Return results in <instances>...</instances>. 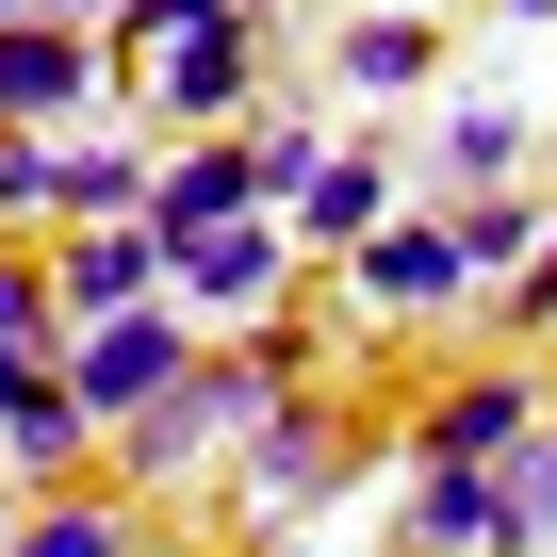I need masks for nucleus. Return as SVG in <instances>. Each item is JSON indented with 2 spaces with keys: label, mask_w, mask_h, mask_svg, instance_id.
<instances>
[{
  "label": "nucleus",
  "mask_w": 557,
  "mask_h": 557,
  "mask_svg": "<svg viewBox=\"0 0 557 557\" xmlns=\"http://www.w3.org/2000/svg\"><path fill=\"white\" fill-rule=\"evenodd\" d=\"M0 557H132V524L99 508V492H66V508H17V541Z\"/></svg>",
  "instance_id": "nucleus-16"
},
{
  "label": "nucleus",
  "mask_w": 557,
  "mask_h": 557,
  "mask_svg": "<svg viewBox=\"0 0 557 557\" xmlns=\"http://www.w3.org/2000/svg\"><path fill=\"white\" fill-rule=\"evenodd\" d=\"M197 17H213V0H115V34H99V50H148V34H197Z\"/></svg>",
  "instance_id": "nucleus-22"
},
{
  "label": "nucleus",
  "mask_w": 557,
  "mask_h": 557,
  "mask_svg": "<svg viewBox=\"0 0 557 557\" xmlns=\"http://www.w3.org/2000/svg\"><path fill=\"white\" fill-rule=\"evenodd\" d=\"M83 83H99V34L83 17H0V132H50Z\"/></svg>",
  "instance_id": "nucleus-7"
},
{
  "label": "nucleus",
  "mask_w": 557,
  "mask_h": 557,
  "mask_svg": "<svg viewBox=\"0 0 557 557\" xmlns=\"http://www.w3.org/2000/svg\"><path fill=\"white\" fill-rule=\"evenodd\" d=\"M132 197H148V164H132V148H83V164H50V213H83V230H115Z\"/></svg>",
  "instance_id": "nucleus-17"
},
{
  "label": "nucleus",
  "mask_w": 557,
  "mask_h": 557,
  "mask_svg": "<svg viewBox=\"0 0 557 557\" xmlns=\"http://www.w3.org/2000/svg\"><path fill=\"white\" fill-rule=\"evenodd\" d=\"M508 148H524V115H492V99H475V115H459V132H443V164H459V181H492V164H508Z\"/></svg>",
  "instance_id": "nucleus-21"
},
{
  "label": "nucleus",
  "mask_w": 557,
  "mask_h": 557,
  "mask_svg": "<svg viewBox=\"0 0 557 557\" xmlns=\"http://www.w3.org/2000/svg\"><path fill=\"white\" fill-rule=\"evenodd\" d=\"M443 246H459V278H508V262L541 246V213H524V197H475V213H443Z\"/></svg>",
  "instance_id": "nucleus-18"
},
{
  "label": "nucleus",
  "mask_w": 557,
  "mask_h": 557,
  "mask_svg": "<svg viewBox=\"0 0 557 557\" xmlns=\"http://www.w3.org/2000/svg\"><path fill=\"white\" fill-rule=\"evenodd\" d=\"M345 278H361V312H410V329L475 296V278H459V246H443V213H377V230L345 246Z\"/></svg>",
  "instance_id": "nucleus-4"
},
{
  "label": "nucleus",
  "mask_w": 557,
  "mask_h": 557,
  "mask_svg": "<svg viewBox=\"0 0 557 557\" xmlns=\"http://www.w3.org/2000/svg\"><path fill=\"white\" fill-rule=\"evenodd\" d=\"M181 361H197V329H181L164 296H148V312H99V329H66V345H50V377H66V410H83L99 443H115V426H132Z\"/></svg>",
  "instance_id": "nucleus-2"
},
{
  "label": "nucleus",
  "mask_w": 557,
  "mask_h": 557,
  "mask_svg": "<svg viewBox=\"0 0 557 557\" xmlns=\"http://www.w3.org/2000/svg\"><path fill=\"white\" fill-rule=\"evenodd\" d=\"M278 394H296V345H278V329H246L230 361H181V377L115 426V475H197V459H213V443H246Z\"/></svg>",
  "instance_id": "nucleus-1"
},
{
  "label": "nucleus",
  "mask_w": 557,
  "mask_h": 557,
  "mask_svg": "<svg viewBox=\"0 0 557 557\" xmlns=\"http://www.w3.org/2000/svg\"><path fill=\"white\" fill-rule=\"evenodd\" d=\"M148 296H164V246H148L132 213H115V230H83V246L50 262V312H66V329H99V312H148Z\"/></svg>",
  "instance_id": "nucleus-9"
},
{
  "label": "nucleus",
  "mask_w": 557,
  "mask_h": 557,
  "mask_svg": "<svg viewBox=\"0 0 557 557\" xmlns=\"http://www.w3.org/2000/svg\"><path fill=\"white\" fill-rule=\"evenodd\" d=\"M83 443H99V426L66 410V377H17V410H0V459H17V475H66Z\"/></svg>",
  "instance_id": "nucleus-14"
},
{
  "label": "nucleus",
  "mask_w": 557,
  "mask_h": 557,
  "mask_svg": "<svg viewBox=\"0 0 557 557\" xmlns=\"http://www.w3.org/2000/svg\"><path fill=\"white\" fill-rule=\"evenodd\" d=\"M394 541H410V557H475V541H492V492H475L459 459H410V492H394Z\"/></svg>",
  "instance_id": "nucleus-13"
},
{
  "label": "nucleus",
  "mask_w": 557,
  "mask_h": 557,
  "mask_svg": "<svg viewBox=\"0 0 557 557\" xmlns=\"http://www.w3.org/2000/svg\"><path fill=\"white\" fill-rule=\"evenodd\" d=\"M164 115H181V132L262 115V34H246V0H213L197 34H164Z\"/></svg>",
  "instance_id": "nucleus-5"
},
{
  "label": "nucleus",
  "mask_w": 557,
  "mask_h": 557,
  "mask_svg": "<svg viewBox=\"0 0 557 557\" xmlns=\"http://www.w3.org/2000/svg\"><path fill=\"white\" fill-rule=\"evenodd\" d=\"M329 475H345V426H329L312 394H278V410L246 426V508H262V524H278V508H312Z\"/></svg>",
  "instance_id": "nucleus-8"
},
{
  "label": "nucleus",
  "mask_w": 557,
  "mask_h": 557,
  "mask_svg": "<svg viewBox=\"0 0 557 557\" xmlns=\"http://www.w3.org/2000/svg\"><path fill=\"white\" fill-rule=\"evenodd\" d=\"M17 377H50V361H17V345H0V410H17Z\"/></svg>",
  "instance_id": "nucleus-23"
},
{
  "label": "nucleus",
  "mask_w": 557,
  "mask_h": 557,
  "mask_svg": "<svg viewBox=\"0 0 557 557\" xmlns=\"http://www.w3.org/2000/svg\"><path fill=\"white\" fill-rule=\"evenodd\" d=\"M426 66H443V34H426V17H394V0H377V17L345 34V83H361V99H410Z\"/></svg>",
  "instance_id": "nucleus-15"
},
{
  "label": "nucleus",
  "mask_w": 557,
  "mask_h": 557,
  "mask_svg": "<svg viewBox=\"0 0 557 557\" xmlns=\"http://www.w3.org/2000/svg\"><path fill=\"white\" fill-rule=\"evenodd\" d=\"M394 17H426V0H394Z\"/></svg>",
  "instance_id": "nucleus-25"
},
{
  "label": "nucleus",
  "mask_w": 557,
  "mask_h": 557,
  "mask_svg": "<svg viewBox=\"0 0 557 557\" xmlns=\"http://www.w3.org/2000/svg\"><path fill=\"white\" fill-rule=\"evenodd\" d=\"M278 278H296V230L246 213V230H197V246L164 262V296H181V329H197V312H262Z\"/></svg>",
  "instance_id": "nucleus-6"
},
{
  "label": "nucleus",
  "mask_w": 557,
  "mask_h": 557,
  "mask_svg": "<svg viewBox=\"0 0 557 557\" xmlns=\"http://www.w3.org/2000/svg\"><path fill=\"white\" fill-rule=\"evenodd\" d=\"M475 492H492V541H475V557H541V541H557V426L492 443V459H475Z\"/></svg>",
  "instance_id": "nucleus-10"
},
{
  "label": "nucleus",
  "mask_w": 557,
  "mask_h": 557,
  "mask_svg": "<svg viewBox=\"0 0 557 557\" xmlns=\"http://www.w3.org/2000/svg\"><path fill=\"white\" fill-rule=\"evenodd\" d=\"M246 213H278V197H262V164H246V132H230V148H181V164H148V197H132V230H148L164 262H181L197 230H246Z\"/></svg>",
  "instance_id": "nucleus-3"
},
{
  "label": "nucleus",
  "mask_w": 557,
  "mask_h": 557,
  "mask_svg": "<svg viewBox=\"0 0 557 557\" xmlns=\"http://www.w3.org/2000/svg\"><path fill=\"white\" fill-rule=\"evenodd\" d=\"M0 345H17V361H50V345H66V312H50V262H34V246L0 262Z\"/></svg>",
  "instance_id": "nucleus-19"
},
{
  "label": "nucleus",
  "mask_w": 557,
  "mask_h": 557,
  "mask_svg": "<svg viewBox=\"0 0 557 557\" xmlns=\"http://www.w3.org/2000/svg\"><path fill=\"white\" fill-rule=\"evenodd\" d=\"M524 17H557V0H524Z\"/></svg>",
  "instance_id": "nucleus-24"
},
{
  "label": "nucleus",
  "mask_w": 557,
  "mask_h": 557,
  "mask_svg": "<svg viewBox=\"0 0 557 557\" xmlns=\"http://www.w3.org/2000/svg\"><path fill=\"white\" fill-rule=\"evenodd\" d=\"M377 213H394V164H377V148H329L296 197H278V230H296V246H361Z\"/></svg>",
  "instance_id": "nucleus-11"
},
{
  "label": "nucleus",
  "mask_w": 557,
  "mask_h": 557,
  "mask_svg": "<svg viewBox=\"0 0 557 557\" xmlns=\"http://www.w3.org/2000/svg\"><path fill=\"white\" fill-rule=\"evenodd\" d=\"M524 426H541V394H524V377H459V394L410 426V459H459V475H475V459H492V443H524Z\"/></svg>",
  "instance_id": "nucleus-12"
},
{
  "label": "nucleus",
  "mask_w": 557,
  "mask_h": 557,
  "mask_svg": "<svg viewBox=\"0 0 557 557\" xmlns=\"http://www.w3.org/2000/svg\"><path fill=\"white\" fill-rule=\"evenodd\" d=\"M50 164H66L50 132H0V230H34V213H50Z\"/></svg>",
  "instance_id": "nucleus-20"
}]
</instances>
